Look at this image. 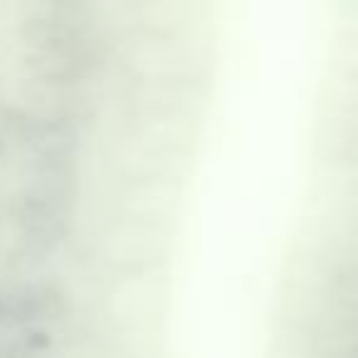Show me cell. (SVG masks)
<instances>
[{
	"label": "cell",
	"mask_w": 358,
	"mask_h": 358,
	"mask_svg": "<svg viewBox=\"0 0 358 358\" xmlns=\"http://www.w3.org/2000/svg\"><path fill=\"white\" fill-rule=\"evenodd\" d=\"M17 226L27 243L35 248H52L69 229L66 204L62 194L52 189L27 192L17 201Z\"/></svg>",
	"instance_id": "cell-1"
},
{
	"label": "cell",
	"mask_w": 358,
	"mask_h": 358,
	"mask_svg": "<svg viewBox=\"0 0 358 358\" xmlns=\"http://www.w3.org/2000/svg\"><path fill=\"white\" fill-rule=\"evenodd\" d=\"M353 358H358V353H356V356H353Z\"/></svg>",
	"instance_id": "cell-2"
}]
</instances>
